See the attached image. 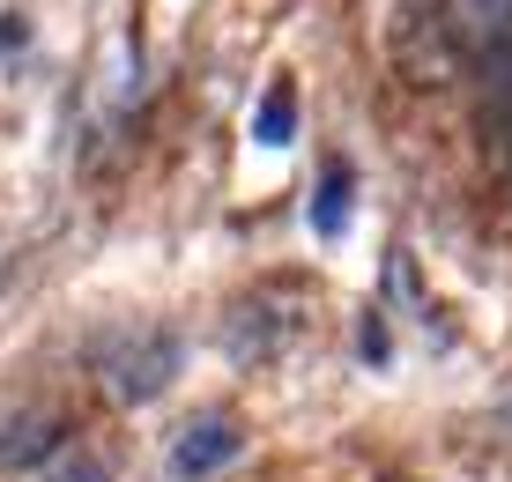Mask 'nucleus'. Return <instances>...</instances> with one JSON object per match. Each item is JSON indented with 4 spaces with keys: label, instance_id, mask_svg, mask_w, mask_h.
Returning a JSON list of instances; mask_svg holds the SVG:
<instances>
[{
    "label": "nucleus",
    "instance_id": "obj_1",
    "mask_svg": "<svg viewBox=\"0 0 512 482\" xmlns=\"http://www.w3.org/2000/svg\"><path fill=\"white\" fill-rule=\"evenodd\" d=\"M97 371H104V394H112L119 408H141V401H156L171 379H179V334H164V327L119 334Z\"/></svg>",
    "mask_w": 512,
    "mask_h": 482
},
{
    "label": "nucleus",
    "instance_id": "obj_2",
    "mask_svg": "<svg viewBox=\"0 0 512 482\" xmlns=\"http://www.w3.org/2000/svg\"><path fill=\"white\" fill-rule=\"evenodd\" d=\"M238 423L231 416H193L186 423V431L179 438H171V475H179V482H201V475H223V468H231V460H238Z\"/></svg>",
    "mask_w": 512,
    "mask_h": 482
},
{
    "label": "nucleus",
    "instance_id": "obj_3",
    "mask_svg": "<svg viewBox=\"0 0 512 482\" xmlns=\"http://www.w3.org/2000/svg\"><path fill=\"white\" fill-rule=\"evenodd\" d=\"M67 423L52 416V408H30V416H15L8 431H0V468H45L52 453H67Z\"/></svg>",
    "mask_w": 512,
    "mask_h": 482
},
{
    "label": "nucleus",
    "instance_id": "obj_4",
    "mask_svg": "<svg viewBox=\"0 0 512 482\" xmlns=\"http://www.w3.org/2000/svg\"><path fill=\"white\" fill-rule=\"evenodd\" d=\"M290 134H297V82L275 75L268 97H260V112H253V141H260V149H282Z\"/></svg>",
    "mask_w": 512,
    "mask_h": 482
},
{
    "label": "nucleus",
    "instance_id": "obj_5",
    "mask_svg": "<svg viewBox=\"0 0 512 482\" xmlns=\"http://www.w3.org/2000/svg\"><path fill=\"white\" fill-rule=\"evenodd\" d=\"M38 482H112V453H97V445H75V453H52Z\"/></svg>",
    "mask_w": 512,
    "mask_h": 482
},
{
    "label": "nucleus",
    "instance_id": "obj_6",
    "mask_svg": "<svg viewBox=\"0 0 512 482\" xmlns=\"http://www.w3.org/2000/svg\"><path fill=\"white\" fill-rule=\"evenodd\" d=\"M342 223H349V171H327V178H320V208H312V230L334 238Z\"/></svg>",
    "mask_w": 512,
    "mask_h": 482
}]
</instances>
